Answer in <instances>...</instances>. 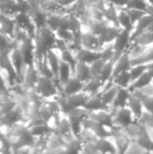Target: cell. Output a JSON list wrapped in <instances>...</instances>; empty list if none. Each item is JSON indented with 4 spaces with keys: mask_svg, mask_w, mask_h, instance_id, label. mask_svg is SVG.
<instances>
[{
    "mask_svg": "<svg viewBox=\"0 0 153 154\" xmlns=\"http://www.w3.org/2000/svg\"><path fill=\"white\" fill-rule=\"evenodd\" d=\"M148 3L149 2L146 1V0H129L126 8H137V10H143L146 12V8H147Z\"/></svg>",
    "mask_w": 153,
    "mask_h": 154,
    "instance_id": "cell-42",
    "label": "cell"
},
{
    "mask_svg": "<svg viewBox=\"0 0 153 154\" xmlns=\"http://www.w3.org/2000/svg\"><path fill=\"white\" fill-rule=\"evenodd\" d=\"M147 70V64H136L132 65L129 69V73H130L131 82L136 80L139 77H141L145 71Z\"/></svg>",
    "mask_w": 153,
    "mask_h": 154,
    "instance_id": "cell-36",
    "label": "cell"
},
{
    "mask_svg": "<svg viewBox=\"0 0 153 154\" xmlns=\"http://www.w3.org/2000/svg\"><path fill=\"white\" fill-rule=\"evenodd\" d=\"M103 85H104V83L98 77H91L87 82L84 83L83 91L87 92L90 95L96 94V93H100Z\"/></svg>",
    "mask_w": 153,
    "mask_h": 154,
    "instance_id": "cell-23",
    "label": "cell"
},
{
    "mask_svg": "<svg viewBox=\"0 0 153 154\" xmlns=\"http://www.w3.org/2000/svg\"><path fill=\"white\" fill-rule=\"evenodd\" d=\"M111 113H112V122L115 127L125 128L135 122L134 116L127 106L111 110Z\"/></svg>",
    "mask_w": 153,
    "mask_h": 154,
    "instance_id": "cell-4",
    "label": "cell"
},
{
    "mask_svg": "<svg viewBox=\"0 0 153 154\" xmlns=\"http://www.w3.org/2000/svg\"><path fill=\"white\" fill-rule=\"evenodd\" d=\"M130 67H131V60H130V58H129L128 53L125 51V53H123L122 55L118 57V59L115 62V66H113V75H118V73L122 72V71L129 70Z\"/></svg>",
    "mask_w": 153,
    "mask_h": 154,
    "instance_id": "cell-22",
    "label": "cell"
},
{
    "mask_svg": "<svg viewBox=\"0 0 153 154\" xmlns=\"http://www.w3.org/2000/svg\"><path fill=\"white\" fill-rule=\"evenodd\" d=\"M146 1H148L149 3H153V0H146Z\"/></svg>",
    "mask_w": 153,
    "mask_h": 154,
    "instance_id": "cell-48",
    "label": "cell"
},
{
    "mask_svg": "<svg viewBox=\"0 0 153 154\" xmlns=\"http://www.w3.org/2000/svg\"><path fill=\"white\" fill-rule=\"evenodd\" d=\"M122 29H121L120 26H116V25H115V24L108 23V24L106 25V27L104 29V31L102 32V34L99 36L102 45L110 44V43H112L113 41L115 40V38L118 37V35L120 34V32L122 31Z\"/></svg>",
    "mask_w": 153,
    "mask_h": 154,
    "instance_id": "cell-11",
    "label": "cell"
},
{
    "mask_svg": "<svg viewBox=\"0 0 153 154\" xmlns=\"http://www.w3.org/2000/svg\"><path fill=\"white\" fill-rule=\"evenodd\" d=\"M152 80H153L152 75H150L147 70H146L145 72L141 75V77H139L136 80H134L133 82H131V84L129 85L128 89L130 90V92L134 91V90H139V89H142V88L145 87V86L149 85V84L152 82Z\"/></svg>",
    "mask_w": 153,
    "mask_h": 154,
    "instance_id": "cell-24",
    "label": "cell"
},
{
    "mask_svg": "<svg viewBox=\"0 0 153 154\" xmlns=\"http://www.w3.org/2000/svg\"><path fill=\"white\" fill-rule=\"evenodd\" d=\"M113 66H115V62L109 60V61H106L103 66L102 70H101L100 75H99V79L105 83V82L109 81V80L112 79L113 75Z\"/></svg>",
    "mask_w": 153,
    "mask_h": 154,
    "instance_id": "cell-33",
    "label": "cell"
},
{
    "mask_svg": "<svg viewBox=\"0 0 153 154\" xmlns=\"http://www.w3.org/2000/svg\"><path fill=\"white\" fill-rule=\"evenodd\" d=\"M44 154H66V153H65V149H64V146H63V147H59V148H57V149H54V150L46 151Z\"/></svg>",
    "mask_w": 153,
    "mask_h": 154,
    "instance_id": "cell-45",
    "label": "cell"
},
{
    "mask_svg": "<svg viewBox=\"0 0 153 154\" xmlns=\"http://www.w3.org/2000/svg\"><path fill=\"white\" fill-rule=\"evenodd\" d=\"M40 73L35 64H25L21 72V83L25 89H35Z\"/></svg>",
    "mask_w": 153,
    "mask_h": 154,
    "instance_id": "cell-5",
    "label": "cell"
},
{
    "mask_svg": "<svg viewBox=\"0 0 153 154\" xmlns=\"http://www.w3.org/2000/svg\"><path fill=\"white\" fill-rule=\"evenodd\" d=\"M118 8H116L115 5H113L111 3H108L106 8L104 10V12H103V19L106 20L107 22L111 23V24L120 26L118 21Z\"/></svg>",
    "mask_w": 153,
    "mask_h": 154,
    "instance_id": "cell-28",
    "label": "cell"
},
{
    "mask_svg": "<svg viewBox=\"0 0 153 154\" xmlns=\"http://www.w3.org/2000/svg\"><path fill=\"white\" fill-rule=\"evenodd\" d=\"M136 122H139L146 128H153V112H148L144 110Z\"/></svg>",
    "mask_w": 153,
    "mask_h": 154,
    "instance_id": "cell-38",
    "label": "cell"
},
{
    "mask_svg": "<svg viewBox=\"0 0 153 154\" xmlns=\"http://www.w3.org/2000/svg\"><path fill=\"white\" fill-rule=\"evenodd\" d=\"M72 75L76 77L78 80H80L81 82L85 83L88 80L91 78V73H90V68L89 64L84 62H78L75 65V68L72 70Z\"/></svg>",
    "mask_w": 153,
    "mask_h": 154,
    "instance_id": "cell-15",
    "label": "cell"
},
{
    "mask_svg": "<svg viewBox=\"0 0 153 154\" xmlns=\"http://www.w3.org/2000/svg\"><path fill=\"white\" fill-rule=\"evenodd\" d=\"M105 60L100 58V59L96 60V61L91 62L89 64V68H90V73H91V77H99L101 70H102L103 66L105 64Z\"/></svg>",
    "mask_w": 153,
    "mask_h": 154,
    "instance_id": "cell-40",
    "label": "cell"
},
{
    "mask_svg": "<svg viewBox=\"0 0 153 154\" xmlns=\"http://www.w3.org/2000/svg\"><path fill=\"white\" fill-rule=\"evenodd\" d=\"M151 83H152V85H153V80H152V82H151Z\"/></svg>",
    "mask_w": 153,
    "mask_h": 154,
    "instance_id": "cell-51",
    "label": "cell"
},
{
    "mask_svg": "<svg viewBox=\"0 0 153 154\" xmlns=\"http://www.w3.org/2000/svg\"><path fill=\"white\" fill-rule=\"evenodd\" d=\"M126 8L127 13H128L129 18H130L131 22H132V25L146 14V12L143 10H137V8Z\"/></svg>",
    "mask_w": 153,
    "mask_h": 154,
    "instance_id": "cell-41",
    "label": "cell"
},
{
    "mask_svg": "<svg viewBox=\"0 0 153 154\" xmlns=\"http://www.w3.org/2000/svg\"><path fill=\"white\" fill-rule=\"evenodd\" d=\"M112 130L113 133L111 137H112V140L115 143L116 154H126L128 152V149L130 147L132 140L129 138V136H127V134L121 128L113 126Z\"/></svg>",
    "mask_w": 153,
    "mask_h": 154,
    "instance_id": "cell-6",
    "label": "cell"
},
{
    "mask_svg": "<svg viewBox=\"0 0 153 154\" xmlns=\"http://www.w3.org/2000/svg\"><path fill=\"white\" fill-rule=\"evenodd\" d=\"M126 154H129V153H126Z\"/></svg>",
    "mask_w": 153,
    "mask_h": 154,
    "instance_id": "cell-52",
    "label": "cell"
},
{
    "mask_svg": "<svg viewBox=\"0 0 153 154\" xmlns=\"http://www.w3.org/2000/svg\"><path fill=\"white\" fill-rule=\"evenodd\" d=\"M75 56H76V60L78 62H84L87 63V64H90L91 62L101 58L100 51H91V49L84 48V47H81L80 49H78L75 53Z\"/></svg>",
    "mask_w": 153,
    "mask_h": 154,
    "instance_id": "cell-12",
    "label": "cell"
},
{
    "mask_svg": "<svg viewBox=\"0 0 153 154\" xmlns=\"http://www.w3.org/2000/svg\"><path fill=\"white\" fill-rule=\"evenodd\" d=\"M88 114H89V111H87L83 107L74 108L66 113L68 121H69L70 127H72V133L77 137H79L82 132V122H83L84 119L87 118Z\"/></svg>",
    "mask_w": 153,
    "mask_h": 154,
    "instance_id": "cell-2",
    "label": "cell"
},
{
    "mask_svg": "<svg viewBox=\"0 0 153 154\" xmlns=\"http://www.w3.org/2000/svg\"><path fill=\"white\" fill-rule=\"evenodd\" d=\"M83 108H85V109L89 112L94 111V110H99V109H109V108H107L106 106L103 104L102 100H101V97H100V93L90 95L88 101L86 102L85 105L83 106Z\"/></svg>",
    "mask_w": 153,
    "mask_h": 154,
    "instance_id": "cell-26",
    "label": "cell"
},
{
    "mask_svg": "<svg viewBox=\"0 0 153 154\" xmlns=\"http://www.w3.org/2000/svg\"><path fill=\"white\" fill-rule=\"evenodd\" d=\"M19 122L25 123V119L23 112L17 105L11 111L0 116V126H13Z\"/></svg>",
    "mask_w": 153,
    "mask_h": 154,
    "instance_id": "cell-8",
    "label": "cell"
},
{
    "mask_svg": "<svg viewBox=\"0 0 153 154\" xmlns=\"http://www.w3.org/2000/svg\"><path fill=\"white\" fill-rule=\"evenodd\" d=\"M64 13H53L46 17V26L53 32H57L62 26V17Z\"/></svg>",
    "mask_w": 153,
    "mask_h": 154,
    "instance_id": "cell-29",
    "label": "cell"
},
{
    "mask_svg": "<svg viewBox=\"0 0 153 154\" xmlns=\"http://www.w3.org/2000/svg\"><path fill=\"white\" fill-rule=\"evenodd\" d=\"M29 128V131L31 133L34 135V137H39V136H42L45 135V134H49V133H53V130L50 129L47 123L43 122V123H39L36 124L34 126H31Z\"/></svg>",
    "mask_w": 153,
    "mask_h": 154,
    "instance_id": "cell-31",
    "label": "cell"
},
{
    "mask_svg": "<svg viewBox=\"0 0 153 154\" xmlns=\"http://www.w3.org/2000/svg\"><path fill=\"white\" fill-rule=\"evenodd\" d=\"M130 93L131 92L128 88L118 87L115 100H113L112 104H111V106H110V111L111 110L116 109V108L127 106V101H128V97H129V95H130Z\"/></svg>",
    "mask_w": 153,
    "mask_h": 154,
    "instance_id": "cell-18",
    "label": "cell"
},
{
    "mask_svg": "<svg viewBox=\"0 0 153 154\" xmlns=\"http://www.w3.org/2000/svg\"><path fill=\"white\" fill-rule=\"evenodd\" d=\"M10 58H11V61H12L13 66H14L15 70H16L17 75L20 78V81H21V72H22V69L24 67L25 63L20 51H19V48L17 46H15L14 48H12L10 51Z\"/></svg>",
    "mask_w": 153,
    "mask_h": 154,
    "instance_id": "cell-16",
    "label": "cell"
},
{
    "mask_svg": "<svg viewBox=\"0 0 153 154\" xmlns=\"http://www.w3.org/2000/svg\"><path fill=\"white\" fill-rule=\"evenodd\" d=\"M70 77H72V67L68 63L61 60L59 65V70H58L57 81L60 83V85H63L64 83L68 81Z\"/></svg>",
    "mask_w": 153,
    "mask_h": 154,
    "instance_id": "cell-25",
    "label": "cell"
},
{
    "mask_svg": "<svg viewBox=\"0 0 153 154\" xmlns=\"http://www.w3.org/2000/svg\"><path fill=\"white\" fill-rule=\"evenodd\" d=\"M82 129L89 130L92 134L101 138H108L112 136L113 130L112 128L106 127L102 124L98 123L96 121L90 119L89 116L85 118L82 122Z\"/></svg>",
    "mask_w": 153,
    "mask_h": 154,
    "instance_id": "cell-3",
    "label": "cell"
},
{
    "mask_svg": "<svg viewBox=\"0 0 153 154\" xmlns=\"http://www.w3.org/2000/svg\"><path fill=\"white\" fill-rule=\"evenodd\" d=\"M152 21H153V17L148 14H145L142 18H139V20L132 25V29H131V31H130V43L132 42L139 34L145 32Z\"/></svg>",
    "mask_w": 153,
    "mask_h": 154,
    "instance_id": "cell-9",
    "label": "cell"
},
{
    "mask_svg": "<svg viewBox=\"0 0 153 154\" xmlns=\"http://www.w3.org/2000/svg\"><path fill=\"white\" fill-rule=\"evenodd\" d=\"M107 154H116V153H107Z\"/></svg>",
    "mask_w": 153,
    "mask_h": 154,
    "instance_id": "cell-50",
    "label": "cell"
},
{
    "mask_svg": "<svg viewBox=\"0 0 153 154\" xmlns=\"http://www.w3.org/2000/svg\"><path fill=\"white\" fill-rule=\"evenodd\" d=\"M132 93H134L142 101L144 110H146L148 112H153V94H145V93L139 91V90L132 91Z\"/></svg>",
    "mask_w": 153,
    "mask_h": 154,
    "instance_id": "cell-34",
    "label": "cell"
},
{
    "mask_svg": "<svg viewBox=\"0 0 153 154\" xmlns=\"http://www.w3.org/2000/svg\"><path fill=\"white\" fill-rule=\"evenodd\" d=\"M118 21L121 29H130L131 31V29H132V22H131L130 18H129V15L125 8H118Z\"/></svg>",
    "mask_w": 153,
    "mask_h": 154,
    "instance_id": "cell-32",
    "label": "cell"
},
{
    "mask_svg": "<svg viewBox=\"0 0 153 154\" xmlns=\"http://www.w3.org/2000/svg\"><path fill=\"white\" fill-rule=\"evenodd\" d=\"M68 97V103H69V107L70 110L74 109V108H79V107H83L85 105V103L88 101L90 94H88L85 91H80L77 92L75 94H70L67 95Z\"/></svg>",
    "mask_w": 153,
    "mask_h": 154,
    "instance_id": "cell-21",
    "label": "cell"
},
{
    "mask_svg": "<svg viewBox=\"0 0 153 154\" xmlns=\"http://www.w3.org/2000/svg\"><path fill=\"white\" fill-rule=\"evenodd\" d=\"M127 107L131 110V112L134 116L135 121H137V119L142 116L144 111V107L143 104H142V101L134 94V93L131 92L130 95L128 97V101H127Z\"/></svg>",
    "mask_w": 153,
    "mask_h": 154,
    "instance_id": "cell-17",
    "label": "cell"
},
{
    "mask_svg": "<svg viewBox=\"0 0 153 154\" xmlns=\"http://www.w3.org/2000/svg\"><path fill=\"white\" fill-rule=\"evenodd\" d=\"M111 80H112V83L115 85L122 88H128L129 85L131 84V78H130L129 70L122 71V72L113 75Z\"/></svg>",
    "mask_w": 153,
    "mask_h": 154,
    "instance_id": "cell-30",
    "label": "cell"
},
{
    "mask_svg": "<svg viewBox=\"0 0 153 154\" xmlns=\"http://www.w3.org/2000/svg\"><path fill=\"white\" fill-rule=\"evenodd\" d=\"M3 1H6V0H0V2H3Z\"/></svg>",
    "mask_w": 153,
    "mask_h": 154,
    "instance_id": "cell-49",
    "label": "cell"
},
{
    "mask_svg": "<svg viewBox=\"0 0 153 154\" xmlns=\"http://www.w3.org/2000/svg\"><path fill=\"white\" fill-rule=\"evenodd\" d=\"M45 58H46V61L48 63L54 75H55V79L57 80L59 65H60V62H61L59 51H58L56 47H51V48H49L48 51H47L46 55H45Z\"/></svg>",
    "mask_w": 153,
    "mask_h": 154,
    "instance_id": "cell-13",
    "label": "cell"
},
{
    "mask_svg": "<svg viewBox=\"0 0 153 154\" xmlns=\"http://www.w3.org/2000/svg\"><path fill=\"white\" fill-rule=\"evenodd\" d=\"M107 1L115 5L116 8H126L129 0H107Z\"/></svg>",
    "mask_w": 153,
    "mask_h": 154,
    "instance_id": "cell-43",
    "label": "cell"
},
{
    "mask_svg": "<svg viewBox=\"0 0 153 154\" xmlns=\"http://www.w3.org/2000/svg\"><path fill=\"white\" fill-rule=\"evenodd\" d=\"M16 107V101L11 92L0 93V116Z\"/></svg>",
    "mask_w": 153,
    "mask_h": 154,
    "instance_id": "cell-19",
    "label": "cell"
},
{
    "mask_svg": "<svg viewBox=\"0 0 153 154\" xmlns=\"http://www.w3.org/2000/svg\"><path fill=\"white\" fill-rule=\"evenodd\" d=\"M54 1H55L58 5L61 6V8H68L69 5H72L74 2H76L77 0H54Z\"/></svg>",
    "mask_w": 153,
    "mask_h": 154,
    "instance_id": "cell-44",
    "label": "cell"
},
{
    "mask_svg": "<svg viewBox=\"0 0 153 154\" xmlns=\"http://www.w3.org/2000/svg\"><path fill=\"white\" fill-rule=\"evenodd\" d=\"M131 43H136V44L143 45V46H151L153 45V32L148 29L139 34Z\"/></svg>",
    "mask_w": 153,
    "mask_h": 154,
    "instance_id": "cell-35",
    "label": "cell"
},
{
    "mask_svg": "<svg viewBox=\"0 0 153 154\" xmlns=\"http://www.w3.org/2000/svg\"><path fill=\"white\" fill-rule=\"evenodd\" d=\"M39 73L42 77H46V78H50V79H55V75H54L53 71H51L50 67H49L48 63L46 61V58L43 59V61L41 62V64L37 67Z\"/></svg>",
    "mask_w": 153,
    "mask_h": 154,
    "instance_id": "cell-39",
    "label": "cell"
},
{
    "mask_svg": "<svg viewBox=\"0 0 153 154\" xmlns=\"http://www.w3.org/2000/svg\"><path fill=\"white\" fill-rule=\"evenodd\" d=\"M83 147L84 142L81 140V137H77V136H74L70 140H66L64 144L66 154H81Z\"/></svg>",
    "mask_w": 153,
    "mask_h": 154,
    "instance_id": "cell-20",
    "label": "cell"
},
{
    "mask_svg": "<svg viewBox=\"0 0 153 154\" xmlns=\"http://www.w3.org/2000/svg\"><path fill=\"white\" fill-rule=\"evenodd\" d=\"M62 86L56 79L42 77L40 75L39 80L35 86V90L43 99H51L56 97L61 91Z\"/></svg>",
    "mask_w": 153,
    "mask_h": 154,
    "instance_id": "cell-1",
    "label": "cell"
},
{
    "mask_svg": "<svg viewBox=\"0 0 153 154\" xmlns=\"http://www.w3.org/2000/svg\"><path fill=\"white\" fill-rule=\"evenodd\" d=\"M81 45H82V47H84V48L91 49V51H100L103 47L99 36L94 35L93 32L88 31V29L82 31Z\"/></svg>",
    "mask_w": 153,
    "mask_h": 154,
    "instance_id": "cell-7",
    "label": "cell"
},
{
    "mask_svg": "<svg viewBox=\"0 0 153 154\" xmlns=\"http://www.w3.org/2000/svg\"><path fill=\"white\" fill-rule=\"evenodd\" d=\"M83 86L84 83L81 82L80 80H78L76 77H70L68 79V81L66 83H64L62 85L61 88V92L65 93L66 95H70V94H75L77 92H80L83 90Z\"/></svg>",
    "mask_w": 153,
    "mask_h": 154,
    "instance_id": "cell-14",
    "label": "cell"
},
{
    "mask_svg": "<svg viewBox=\"0 0 153 154\" xmlns=\"http://www.w3.org/2000/svg\"><path fill=\"white\" fill-rule=\"evenodd\" d=\"M146 14L150 15L153 17V3H148L147 8H146Z\"/></svg>",
    "mask_w": 153,
    "mask_h": 154,
    "instance_id": "cell-46",
    "label": "cell"
},
{
    "mask_svg": "<svg viewBox=\"0 0 153 154\" xmlns=\"http://www.w3.org/2000/svg\"><path fill=\"white\" fill-rule=\"evenodd\" d=\"M56 37L58 39H61L64 42H66L67 44L72 43L75 40V36L70 31H68L67 29H59L57 32H55Z\"/></svg>",
    "mask_w": 153,
    "mask_h": 154,
    "instance_id": "cell-37",
    "label": "cell"
},
{
    "mask_svg": "<svg viewBox=\"0 0 153 154\" xmlns=\"http://www.w3.org/2000/svg\"><path fill=\"white\" fill-rule=\"evenodd\" d=\"M118 87L115 84L108 87L107 89H104L100 92V97H101V100H102L103 104L106 106L107 108L110 109V106L112 104L113 100H115V95H116V92H118Z\"/></svg>",
    "mask_w": 153,
    "mask_h": 154,
    "instance_id": "cell-27",
    "label": "cell"
},
{
    "mask_svg": "<svg viewBox=\"0 0 153 154\" xmlns=\"http://www.w3.org/2000/svg\"><path fill=\"white\" fill-rule=\"evenodd\" d=\"M90 119L96 121L98 123L106 126L109 128H113V122H112V113L109 109H99L94 111L89 112L88 114Z\"/></svg>",
    "mask_w": 153,
    "mask_h": 154,
    "instance_id": "cell-10",
    "label": "cell"
},
{
    "mask_svg": "<svg viewBox=\"0 0 153 154\" xmlns=\"http://www.w3.org/2000/svg\"><path fill=\"white\" fill-rule=\"evenodd\" d=\"M147 71L152 75V78H153V61L147 63Z\"/></svg>",
    "mask_w": 153,
    "mask_h": 154,
    "instance_id": "cell-47",
    "label": "cell"
}]
</instances>
